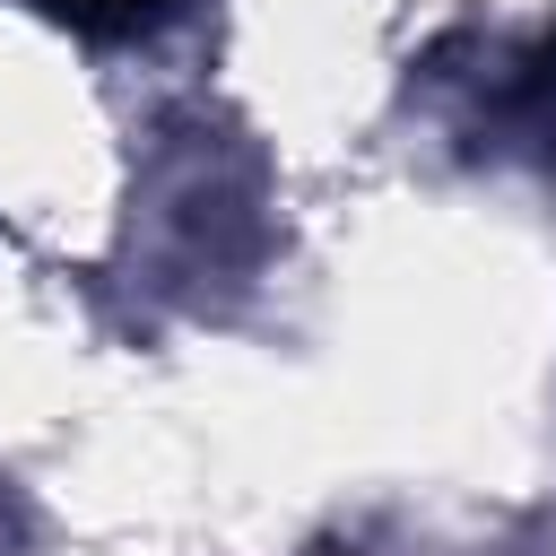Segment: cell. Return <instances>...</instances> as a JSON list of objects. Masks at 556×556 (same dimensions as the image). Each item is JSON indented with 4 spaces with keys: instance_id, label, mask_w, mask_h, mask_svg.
<instances>
[{
    "instance_id": "cell-1",
    "label": "cell",
    "mask_w": 556,
    "mask_h": 556,
    "mask_svg": "<svg viewBox=\"0 0 556 556\" xmlns=\"http://www.w3.org/2000/svg\"><path fill=\"white\" fill-rule=\"evenodd\" d=\"M70 35H96V43H113V35H139V26H156L174 0H43Z\"/></svg>"
}]
</instances>
